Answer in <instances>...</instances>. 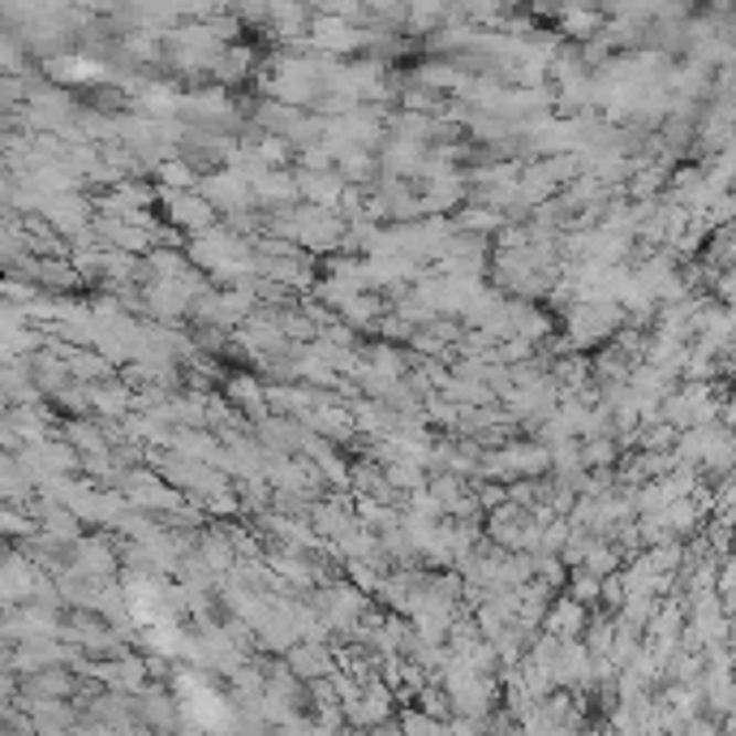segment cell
Returning a JSON list of instances; mask_svg holds the SVG:
<instances>
[{
	"label": "cell",
	"mask_w": 736,
	"mask_h": 736,
	"mask_svg": "<svg viewBox=\"0 0 736 736\" xmlns=\"http://www.w3.org/2000/svg\"><path fill=\"white\" fill-rule=\"evenodd\" d=\"M250 65H255V52L246 44H228L224 47V56H220L216 65V78L220 83H237V78H246L250 74Z\"/></svg>",
	"instance_id": "6da1fadb"
},
{
	"label": "cell",
	"mask_w": 736,
	"mask_h": 736,
	"mask_svg": "<svg viewBox=\"0 0 736 736\" xmlns=\"http://www.w3.org/2000/svg\"><path fill=\"white\" fill-rule=\"evenodd\" d=\"M556 18H561V26L568 31V35H590V31H595V22H599V18H595L590 9H582L577 0H564Z\"/></svg>",
	"instance_id": "7a4b0ae2"
},
{
	"label": "cell",
	"mask_w": 736,
	"mask_h": 736,
	"mask_svg": "<svg viewBox=\"0 0 736 736\" xmlns=\"http://www.w3.org/2000/svg\"><path fill=\"white\" fill-rule=\"evenodd\" d=\"M160 177H164L173 190H194V185H199V173H194L185 160H169V164L160 169Z\"/></svg>",
	"instance_id": "3957f363"
},
{
	"label": "cell",
	"mask_w": 736,
	"mask_h": 736,
	"mask_svg": "<svg viewBox=\"0 0 736 736\" xmlns=\"http://www.w3.org/2000/svg\"><path fill=\"white\" fill-rule=\"evenodd\" d=\"M448 706H452V697L444 702V693L439 690H423V711H431L435 719H444V715H448Z\"/></svg>",
	"instance_id": "277c9868"
},
{
	"label": "cell",
	"mask_w": 736,
	"mask_h": 736,
	"mask_svg": "<svg viewBox=\"0 0 736 736\" xmlns=\"http://www.w3.org/2000/svg\"><path fill=\"white\" fill-rule=\"evenodd\" d=\"M552 4H564V0H552Z\"/></svg>",
	"instance_id": "5b68a950"
}]
</instances>
